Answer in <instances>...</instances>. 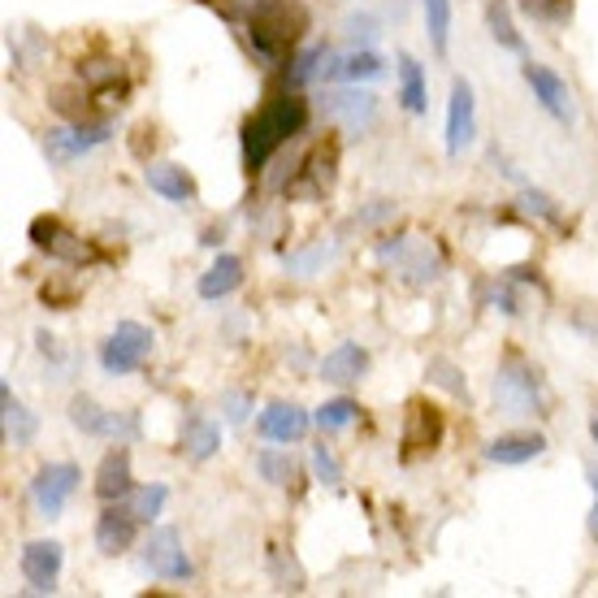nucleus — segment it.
I'll list each match as a JSON object with an SVG mask.
<instances>
[{
    "label": "nucleus",
    "instance_id": "obj_1",
    "mask_svg": "<svg viewBox=\"0 0 598 598\" xmlns=\"http://www.w3.org/2000/svg\"><path fill=\"white\" fill-rule=\"evenodd\" d=\"M303 122H308V100L299 96L296 87L265 100V109L256 117H248V126H244V165H248V174H260L269 165V156L303 131Z\"/></svg>",
    "mask_w": 598,
    "mask_h": 598
},
{
    "label": "nucleus",
    "instance_id": "obj_2",
    "mask_svg": "<svg viewBox=\"0 0 598 598\" xmlns=\"http://www.w3.org/2000/svg\"><path fill=\"white\" fill-rule=\"evenodd\" d=\"M303 27H308V13L296 0H256L248 9V40L256 56L269 65H278L291 52V44L303 35Z\"/></svg>",
    "mask_w": 598,
    "mask_h": 598
},
{
    "label": "nucleus",
    "instance_id": "obj_3",
    "mask_svg": "<svg viewBox=\"0 0 598 598\" xmlns=\"http://www.w3.org/2000/svg\"><path fill=\"white\" fill-rule=\"evenodd\" d=\"M495 399L503 412L512 416H543L547 412V391H543V378L529 360L520 355H507L503 369L495 378Z\"/></svg>",
    "mask_w": 598,
    "mask_h": 598
},
{
    "label": "nucleus",
    "instance_id": "obj_4",
    "mask_svg": "<svg viewBox=\"0 0 598 598\" xmlns=\"http://www.w3.org/2000/svg\"><path fill=\"white\" fill-rule=\"evenodd\" d=\"M152 343H156V334H152L144 321H117V330H113V334L104 339V348H100V369H104L109 378L140 373L144 360L152 355Z\"/></svg>",
    "mask_w": 598,
    "mask_h": 598
},
{
    "label": "nucleus",
    "instance_id": "obj_5",
    "mask_svg": "<svg viewBox=\"0 0 598 598\" xmlns=\"http://www.w3.org/2000/svg\"><path fill=\"white\" fill-rule=\"evenodd\" d=\"M70 421H74V430H83L92 439H109V443H135L140 439V416L135 412L100 408L96 399L87 395L70 399Z\"/></svg>",
    "mask_w": 598,
    "mask_h": 598
},
{
    "label": "nucleus",
    "instance_id": "obj_6",
    "mask_svg": "<svg viewBox=\"0 0 598 598\" xmlns=\"http://www.w3.org/2000/svg\"><path fill=\"white\" fill-rule=\"evenodd\" d=\"M109 135H113V126H109V122H70V126L49 131L44 152H49L52 165H70V161H79V156L96 152L100 144H109Z\"/></svg>",
    "mask_w": 598,
    "mask_h": 598
},
{
    "label": "nucleus",
    "instance_id": "obj_7",
    "mask_svg": "<svg viewBox=\"0 0 598 598\" xmlns=\"http://www.w3.org/2000/svg\"><path fill=\"white\" fill-rule=\"evenodd\" d=\"M382 260H391L399 274H403V282H412V287H425V282H434L443 274V251L434 248V244H425V239L382 244Z\"/></svg>",
    "mask_w": 598,
    "mask_h": 598
},
{
    "label": "nucleus",
    "instance_id": "obj_8",
    "mask_svg": "<svg viewBox=\"0 0 598 598\" xmlns=\"http://www.w3.org/2000/svg\"><path fill=\"white\" fill-rule=\"evenodd\" d=\"M334 169H339V144H317L299 161L296 178L287 183L291 199H321L334 187Z\"/></svg>",
    "mask_w": 598,
    "mask_h": 598
},
{
    "label": "nucleus",
    "instance_id": "obj_9",
    "mask_svg": "<svg viewBox=\"0 0 598 598\" xmlns=\"http://www.w3.org/2000/svg\"><path fill=\"white\" fill-rule=\"evenodd\" d=\"M443 412L430 403V399H412L408 403V421H403V460H416V455H434L443 443Z\"/></svg>",
    "mask_w": 598,
    "mask_h": 598
},
{
    "label": "nucleus",
    "instance_id": "obj_10",
    "mask_svg": "<svg viewBox=\"0 0 598 598\" xmlns=\"http://www.w3.org/2000/svg\"><path fill=\"white\" fill-rule=\"evenodd\" d=\"M144 568L161 581H192V559L183 550L178 529H152L144 543Z\"/></svg>",
    "mask_w": 598,
    "mask_h": 598
},
{
    "label": "nucleus",
    "instance_id": "obj_11",
    "mask_svg": "<svg viewBox=\"0 0 598 598\" xmlns=\"http://www.w3.org/2000/svg\"><path fill=\"white\" fill-rule=\"evenodd\" d=\"M79 468L74 464H44L35 477H31V503L40 507V516H61L65 512V503L74 498L79 491Z\"/></svg>",
    "mask_w": 598,
    "mask_h": 598
},
{
    "label": "nucleus",
    "instance_id": "obj_12",
    "mask_svg": "<svg viewBox=\"0 0 598 598\" xmlns=\"http://www.w3.org/2000/svg\"><path fill=\"white\" fill-rule=\"evenodd\" d=\"M520 74H525V83H529V92L534 100L543 104V113H550L559 126H568L573 117H577V104H573V92H568V83L547 70V65H538V61H525L520 65Z\"/></svg>",
    "mask_w": 598,
    "mask_h": 598
},
{
    "label": "nucleus",
    "instance_id": "obj_13",
    "mask_svg": "<svg viewBox=\"0 0 598 598\" xmlns=\"http://www.w3.org/2000/svg\"><path fill=\"white\" fill-rule=\"evenodd\" d=\"M31 244L40 251H49L52 260H65V265H87V260H96L92 244L79 239L74 230H65L56 217H35V221H31Z\"/></svg>",
    "mask_w": 598,
    "mask_h": 598
},
{
    "label": "nucleus",
    "instance_id": "obj_14",
    "mask_svg": "<svg viewBox=\"0 0 598 598\" xmlns=\"http://www.w3.org/2000/svg\"><path fill=\"white\" fill-rule=\"evenodd\" d=\"M321 113L343 126L348 135H364L378 126V96L373 92H330L321 100Z\"/></svg>",
    "mask_w": 598,
    "mask_h": 598
},
{
    "label": "nucleus",
    "instance_id": "obj_15",
    "mask_svg": "<svg viewBox=\"0 0 598 598\" xmlns=\"http://www.w3.org/2000/svg\"><path fill=\"white\" fill-rule=\"evenodd\" d=\"M61 564H65V550L52 538L40 543H27L22 547V577H27V595H52L56 590V577H61Z\"/></svg>",
    "mask_w": 598,
    "mask_h": 598
},
{
    "label": "nucleus",
    "instance_id": "obj_16",
    "mask_svg": "<svg viewBox=\"0 0 598 598\" xmlns=\"http://www.w3.org/2000/svg\"><path fill=\"white\" fill-rule=\"evenodd\" d=\"M473 135H477V100L464 79H455L447 100V156H460L473 144Z\"/></svg>",
    "mask_w": 598,
    "mask_h": 598
},
{
    "label": "nucleus",
    "instance_id": "obj_17",
    "mask_svg": "<svg viewBox=\"0 0 598 598\" xmlns=\"http://www.w3.org/2000/svg\"><path fill=\"white\" fill-rule=\"evenodd\" d=\"M131 495H135L131 451H126V443H113V451H104L96 468V498L100 503H126Z\"/></svg>",
    "mask_w": 598,
    "mask_h": 598
},
{
    "label": "nucleus",
    "instance_id": "obj_18",
    "mask_svg": "<svg viewBox=\"0 0 598 598\" xmlns=\"http://www.w3.org/2000/svg\"><path fill=\"white\" fill-rule=\"evenodd\" d=\"M135 534H140V516L131 507H117L109 503L96 516V550L100 555H122V550L135 547Z\"/></svg>",
    "mask_w": 598,
    "mask_h": 598
},
{
    "label": "nucleus",
    "instance_id": "obj_19",
    "mask_svg": "<svg viewBox=\"0 0 598 598\" xmlns=\"http://www.w3.org/2000/svg\"><path fill=\"white\" fill-rule=\"evenodd\" d=\"M308 412L299 408V403H269L260 416H256V434L260 439H269V443H299L303 434H308Z\"/></svg>",
    "mask_w": 598,
    "mask_h": 598
},
{
    "label": "nucleus",
    "instance_id": "obj_20",
    "mask_svg": "<svg viewBox=\"0 0 598 598\" xmlns=\"http://www.w3.org/2000/svg\"><path fill=\"white\" fill-rule=\"evenodd\" d=\"M144 183H148L161 199H169V204H196L199 196L196 178H192L183 165H174V161H148Z\"/></svg>",
    "mask_w": 598,
    "mask_h": 598
},
{
    "label": "nucleus",
    "instance_id": "obj_21",
    "mask_svg": "<svg viewBox=\"0 0 598 598\" xmlns=\"http://www.w3.org/2000/svg\"><path fill=\"white\" fill-rule=\"evenodd\" d=\"M244 287V260L239 256H230V251H221L204 274H199V299H208V303H217V299L235 296Z\"/></svg>",
    "mask_w": 598,
    "mask_h": 598
},
{
    "label": "nucleus",
    "instance_id": "obj_22",
    "mask_svg": "<svg viewBox=\"0 0 598 598\" xmlns=\"http://www.w3.org/2000/svg\"><path fill=\"white\" fill-rule=\"evenodd\" d=\"M364 369H369V351L360 348V343H339V348L321 360V378L330 386H355L364 378Z\"/></svg>",
    "mask_w": 598,
    "mask_h": 598
},
{
    "label": "nucleus",
    "instance_id": "obj_23",
    "mask_svg": "<svg viewBox=\"0 0 598 598\" xmlns=\"http://www.w3.org/2000/svg\"><path fill=\"white\" fill-rule=\"evenodd\" d=\"M0 421H4V443L9 447H27L35 439V430H40L35 412H27V403L9 391V382L0 386Z\"/></svg>",
    "mask_w": 598,
    "mask_h": 598
},
{
    "label": "nucleus",
    "instance_id": "obj_24",
    "mask_svg": "<svg viewBox=\"0 0 598 598\" xmlns=\"http://www.w3.org/2000/svg\"><path fill=\"white\" fill-rule=\"evenodd\" d=\"M547 451V439L543 434H498L495 443L486 447V460L491 464H503V468H516V464H529Z\"/></svg>",
    "mask_w": 598,
    "mask_h": 598
},
{
    "label": "nucleus",
    "instance_id": "obj_25",
    "mask_svg": "<svg viewBox=\"0 0 598 598\" xmlns=\"http://www.w3.org/2000/svg\"><path fill=\"white\" fill-rule=\"evenodd\" d=\"M399 100L408 113H425L430 109V83H425V65L416 56H399Z\"/></svg>",
    "mask_w": 598,
    "mask_h": 598
},
{
    "label": "nucleus",
    "instance_id": "obj_26",
    "mask_svg": "<svg viewBox=\"0 0 598 598\" xmlns=\"http://www.w3.org/2000/svg\"><path fill=\"white\" fill-rule=\"evenodd\" d=\"M217 447H221V430H217L213 421H204V416H192V421L183 425V451H187L196 464L213 460V455H217Z\"/></svg>",
    "mask_w": 598,
    "mask_h": 598
},
{
    "label": "nucleus",
    "instance_id": "obj_27",
    "mask_svg": "<svg viewBox=\"0 0 598 598\" xmlns=\"http://www.w3.org/2000/svg\"><path fill=\"white\" fill-rule=\"evenodd\" d=\"M486 27H491V35H495L498 49L525 52V35L516 31V22H512V9H507L503 0H491V4H486Z\"/></svg>",
    "mask_w": 598,
    "mask_h": 598
},
{
    "label": "nucleus",
    "instance_id": "obj_28",
    "mask_svg": "<svg viewBox=\"0 0 598 598\" xmlns=\"http://www.w3.org/2000/svg\"><path fill=\"white\" fill-rule=\"evenodd\" d=\"M79 83L87 92H122L126 96V79H122L117 61H87V65H79Z\"/></svg>",
    "mask_w": 598,
    "mask_h": 598
},
{
    "label": "nucleus",
    "instance_id": "obj_29",
    "mask_svg": "<svg viewBox=\"0 0 598 598\" xmlns=\"http://www.w3.org/2000/svg\"><path fill=\"white\" fill-rule=\"evenodd\" d=\"M382 74H386L382 52H373V49L343 52V79H348V83H369V79H382Z\"/></svg>",
    "mask_w": 598,
    "mask_h": 598
},
{
    "label": "nucleus",
    "instance_id": "obj_30",
    "mask_svg": "<svg viewBox=\"0 0 598 598\" xmlns=\"http://www.w3.org/2000/svg\"><path fill=\"white\" fill-rule=\"evenodd\" d=\"M355 416H360V403L348 399V395L326 399V403L317 408V425H321V434H339V430H348Z\"/></svg>",
    "mask_w": 598,
    "mask_h": 598
},
{
    "label": "nucleus",
    "instance_id": "obj_31",
    "mask_svg": "<svg viewBox=\"0 0 598 598\" xmlns=\"http://www.w3.org/2000/svg\"><path fill=\"white\" fill-rule=\"evenodd\" d=\"M425 9V27H430V44L439 56H447L451 44V0H421Z\"/></svg>",
    "mask_w": 598,
    "mask_h": 598
},
{
    "label": "nucleus",
    "instance_id": "obj_32",
    "mask_svg": "<svg viewBox=\"0 0 598 598\" xmlns=\"http://www.w3.org/2000/svg\"><path fill=\"white\" fill-rule=\"evenodd\" d=\"M321 61H326V49H299L296 56H291V65H287V87H308L312 79H321Z\"/></svg>",
    "mask_w": 598,
    "mask_h": 598
},
{
    "label": "nucleus",
    "instance_id": "obj_33",
    "mask_svg": "<svg viewBox=\"0 0 598 598\" xmlns=\"http://www.w3.org/2000/svg\"><path fill=\"white\" fill-rule=\"evenodd\" d=\"M256 473L269 482V486H291L296 482V460L287 451H260L256 455Z\"/></svg>",
    "mask_w": 598,
    "mask_h": 598
},
{
    "label": "nucleus",
    "instance_id": "obj_34",
    "mask_svg": "<svg viewBox=\"0 0 598 598\" xmlns=\"http://www.w3.org/2000/svg\"><path fill=\"white\" fill-rule=\"evenodd\" d=\"M520 13L538 27H564L573 18V0H520Z\"/></svg>",
    "mask_w": 598,
    "mask_h": 598
},
{
    "label": "nucleus",
    "instance_id": "obj_35",
    "mask_svg": "<svg viewBox=\"0 0 598 598\" xmlns=\"http://www.w3.org/2000/svg\"><path fill=\"white\" fill-rule=\"evenodd\" d=\"M425 378H430L434 386H443V391H447V395H455V399L468 395V382H464V373L451 364L447 355H434V360H430V369H425Z\"/></svg>",
    "mask_w": 598,
    "mask_h": 598
},
{
    "label": "nucleus",
    "instance_id": "obj_36",
    "mask_svg": "<svg viewBox=\"0 0 598 598\" xmlns=\"http://www.w3.org/2000/svg\"><path fill=\"white\" fill-rule=\"evenodd\" d=\"M165 503H169V491H165V486H144V491H135V495L126 498V507H131L140 520H148V525L165 512Z\"/></svg>",
    "mask_w": 598,
    "mask_h": 598
},
{
    "label": "nucleus",
    "instance_id": "obj_37",
    "mask_svg": "<svg viewBox=\"0 0 598 598\" xmlns=\"http://www.w3.org/2000/svg\"><path fill=\"white\" fill-rule=\"evenodd\" d=\"M52 109H56L61 117H70V122H87V87H83V92L56 87V92H52Z\"/></svg>",
    "mask_w": 598,
    "mask_h": 598
},
{
    "label": "nucleus",
    "instance_id": "obj_38",
    "mask_svg": "<svg viewBox=\"0 0 598 598\" xmlns=\"http://www.w3.org/2000/svg\"><path fill=\"white\" fill-rule=\"evenodd\" d=\"M312 473H317L321 486H343V468H339L330 447H312Z\"/></svg>",
    "mask_w": 598,
    "mask_h": 598
},
{
    "label": "nucleus",
    "instance_id": "obj_39",
    "mask_svg": "<svg viewBox=\"0 0 598 598\" xmlns=\"http://www.w3.org/2000/svg\"><path fill=\"white\" fill-rule=\"evenodd\" d=\"M269 564H274V577H278V590H303V573H299V564L291 559H282V550L274 547L269 550Z\"/></svg>",
    "mask_w": 598,
    "mask_h": 598
},
{
    "label": "nucleus",
    "instance_id": "obj_40",
    "mask_svg": "<svg viewBox=\"0 0 598 598\" xmlns=\"http://www.w3.org/2000/svg\"><path fill=\"white\" fill-rule=\"evenodd\" d=\"M520 204H525V208H529L534 217L550 221V226L559 221V208H555V199H550L547 192H538V187H525V192H520Z\"/></svg>",
    "mask_w": 598,
    "mask_h": 598
},
{
    "label": "nucleus",
    "instance_id": "obj_41",
    "mask_svg": "<svg viewBox=\"0 0 598 598\" xmlns=\"http://www.w3.org/2000/svg\"><path fill=\"white\" fill-rule=\"evenodd\" d=\"M330 256H334V248L317 244V248H308V251H299V256H291V260H287V269H296L299 278H308V274H312L321 260H330Z\"/></svg>",
    "mask_w": 598,
    "mask_h": 598
},
{
    "label": "nucleus",
    "instance_id": "obj_42",
    "mask_svg": "<svg viewBox=\"0 0 598 598\" xmlns=\"http://www.w3.org/2000/svg\"><path fill=\"white\" fill-rule=\"evenodd\" d=\"M221 412H226L230 425H244L251 412V395H244V391H226V395H221Z\"/></svg>",
    "mask_w": 598,
    "mask_h": 598
},
{
    "label": "nucleus",
    "instance_id": "obj_43",
    "mask_svg": "<svg viewBox=\"0 0 598 598\" xmlns=\"http://www.w3.org/2000/svg\"><path fill=\"white\" fill-rule=\"evenodd\" d=\"M348 35H351V40H364V44H369V40L378 35V22H373L369 13H360V18H348Z\"/></svg>",
    "mask_w": 598,
    "mask_h": 598
},
{
    "label": "nucleus",
    "instance_id": "obj_44",
    "mask_svg": "<svg viewBox=\"0 0 598 598\" xmlns=\"http://www.w3.org/2000/svg\"><path fill=\"white\" fill-rule=\"evenodd\" d=\"M586 477H590V486H595V507H590V538L598 543V464L586 473Z\"/></svg>",
    "mask_w": 598,
    "mask_h": 598
},
{
    "label": "nucleus",
    "instance_id": "obj_45",
    "mask_svg": "<svg viewBox=\"0 0 598 598\" xmlns=\"http://www.w3.org/2000/svg\"><path fill=\"white\" fill-rule=\"evenodd\" d=\"M199 244H204V248H217V244H221V230H217V226H208V230H204V239H199Z\"/></svg>",
    "mask_w": 598,
    "mask_h": 598
},
{
    "label": "nucleus",
    "instance_id": "obj_46",
    "mask_svg": "<svg viewBox=\"0 0 598 598\" xmlns=\"http://www.w3.org/2000/svg\"><path fill=\"white\" fill-rule=\"evenodd\" d=\"M590 434H595V443H598V416L590 421Z\"/></svg>",
    "mask_w": 598,
    "mask_h": 598
}]
</instances>
